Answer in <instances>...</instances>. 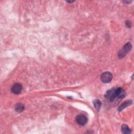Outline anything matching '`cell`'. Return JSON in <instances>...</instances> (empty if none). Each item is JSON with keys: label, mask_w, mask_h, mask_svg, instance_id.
I'll return each instance as SVG.
<instances>
[{"label": "cell", "mask_w": 134, "mask_h": 134, "mask_svg": "<svg viewBox=\"0 0 134 134\" xmlns=\"http://www.w3.org/2000/svg\"><path fill=\"white\" fill-rule=\"evenodd\" d=\"M125 96L126 92L121 87L112 88L108 91L105 95V97L108 100L115 104L118 103L120 100L122 99Z\"/></svg>", "instance_id": "6da1fadb"}, {"label": "cell", "mask_w": 134, "mask_h": 134, "mask_svg": "<svg viewBox=\"0 0 134 134\" xmlns=\"http://www.w3.org/2000/svg\"><path fill=\"white\" fill-rule=\"evenodd\" d=\"M131 48V44L130 42L127 43L125 46L123 47L122 49L120 50V51L118 52V58L121 59L122 58L125 56V55L130 50Z\"/></svg>", "instance_id": "7a4b0ae2"}, {"label": "cell", "mask_w": 134, "mask_h": 134, "mask_svg": "<svg viewBox=\"0 0 134 134\" xmlns=\"http://www.w3.org/2000/svg\"><path fill=\"white\" fill-rule=\"evenodd\" d=\"M112 74L109 72H105L102 74L100 76V80L103 83H107L110 82L112 80Z\"/></svg>", "instance_id": "3957f363"}, {"label": "cell", "mask_w": 134, "mask_h": 134, "mask_svg": "<svg viewBox=\"0 0 134 134\" xmlns=\"http://www.w3.org/2000/svg\"><path fill=\"white\" fill-rule=\"evenodd\" d=\"M76 121L79 125L84 126L87 123V118L84 115H79L76 117Z\"/></svg>", "instance_id": "277c9868"}, {"label": "cell", "mask_w": 134, "mask_h": 134, "mask_svg": "<svg viewBox=\"0 0 134 134\" xmlns=\"http://www.w3.org/2000/svg\"><path fill=\"white\" fill-rule=\"evenodd\" d=\"M22 89H23V86L21 84L15 83L12 86L11 88V91L13 93L15 94H18L21 92Z\"/></svg>", "instance_id": "5b68a950"}, {"label": "cell", "mask_w": 134, "mask_h": 134, "mask_svg": "<svg viewBox=\"0 0 134 134\" xmlns=\"http://www.w3.org/2000/svg\"><path fill=\"white\" fill-rule=\"evenodd\" d=\"M132 103V101L131 100H128L126 102H125L124 103H123L118 108V110L119 111H121L122 110L124 109H125L126 107H127V106L130 105V104Z\"/></svg>", "instance_id": "8992f818"}, {"label": "cell", "mask_w": 134, "mask_h": 134, "mask_svg": "<svg viewBox=\"0 0 134 134\" xmlns=\"http://www.w3.org/2000/svg\"><path fill=\"white\" fill-rule=\"evenodd\" d=\"M25 106L22 103H17L15 106V109L17 112L20 113L24 110Z\"/></svg>", "instance_id": "52a82bcc"}, {"label": "cell", "mask_w": 134, "mask_h": 134, "mask_svg": "<svg viewBox=\"0 0 134 134\" xmlns=\"http://www.w3.org/2000/svg\"><path fill=\"white\" fill-rule=\"evenodd\" d=\"M121 131L124 134H129L131 133L130 128L127 125H122L121 126Z\"/></svg>", "instance_id": "ba28073f"}, {"label": "cell", "mask_w": 134, "mask_h": 134, "mask_svg": "<svg viewBox=\"0 0 134 134\" xmlns=\"http://www.w3.org/2000/svg\"><path fill=\"white\" fill-rule=\"evenodd\" d=\"M93 105L95 108V109L98 111L101 107V105H102V103L100 102V101L98 99H94L93 102Z\"/></svg>", "instance_id": "9c48e42d"}, {"label": "cell", "mask_w": 134, "mask_h": 134, "mask_svg": "<svg viewBox=\"0 0 134 134\" xmlns=\"http://www.w3.org/2000/svg\"><path fill=\"white\" fill-rule=\"evenodd\" d=\"M126 26H127L128 27H131V23L128 20H127L126 22Z\"/></svg>", "instance_id": "30bf717a"}]
</instances>
